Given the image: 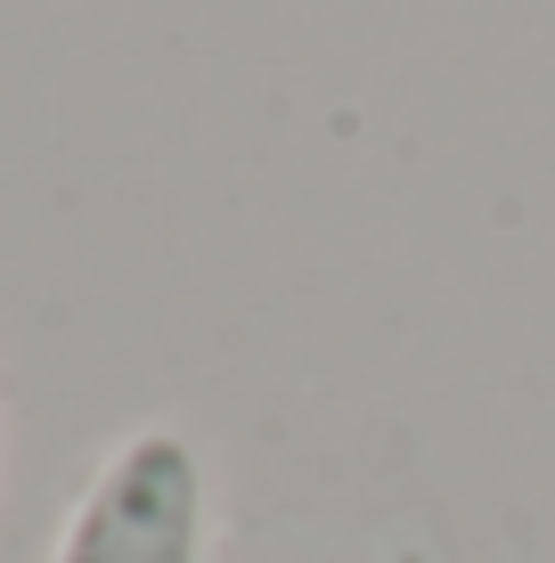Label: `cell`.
Returning <instances> with one entry per match:
<instances>
[{"label":"cell","mask_w":555,"mask_h":563,"mask_svg":"<svg viewBox=\"0 0 555 563\" xmlns=\"http://www.w3.org/2000/svg\"><path fill=\"white\" fill-rule=\"evenodd\" d=\"M57 563H204V457L180 433H131L82 490Z\"/></svg>","instance_id":"6da1fadb"}]
</instances>
